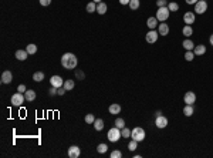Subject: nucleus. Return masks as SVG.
<instances>
[{
    "label": "nucleus",
    "mask_w": 213,
    "mask_h": 158,
    "mask_svg": "<svg viewBox=\"0 0 213 158\" xmlns=\"http://www.w3.org/2000/svg\"><path fill=\"white\" fill-rule=\"evenodd\" d=\"M78 64V59L75 54H72V53H65L63 54V57H61V66L67 68V70H72V68H75Z\"/></svg>",
    "instance_id": "1"
},
{
    "label": "nucleus",
    "mask_w": 213,
    "mask_h": 158,
    "mask_svg": "<svg viewBox=\"0 0 213 158\" xmlns=\"http://www.w3.org/2000/svg\"><path fill=\"white\" fill-rule=\"evenodd\" d=\"M131 138L138 141V143L143 141L145 140V130L141 127H135L134 130H131Z\"/></svg>",
    "instance_id": "2"
},
{
    "label": "nucleus",
    "mask_w": 213,
    "mask_h": 158,
    "mask_svg": "<svg viewBox=\"0 0 213 158\" xmlns=\"http://www.w3.org/2000/svg\"><path fill=\"white\" fill-rule=\"evenodd\" d=\"M169 14H171V10L168 9V6L165 7H158V12H156V19L158 21H166L169 19Z\"/></svg>",
    "instance_id": "3"
},
{
    "label": "nucleus",
    "mask_w": 213,
    "mask_h": 158,
    "mask_svg": "<svg viewBox=\"0 0 213 158\" xmlns=\"http://www.w3.org/2000/svg\"><path fill=\"white\" fill-rule=\"evenodd\" d=\"M107 137H108V140H110L111 143H116L118 140L122 137V135H121V130L116 128V127H114V128H111L110 131H108Z\"/></svg>",
    "instance_id": "4"
},
{
    "label": "nucleus",
    "mask_w": 213,
    "mask_h": 158,
    "mask_svg": "<svg viewBox=\"0 0 213 158\" xmlns=\"http://www.w3.org/2000/svg\"><path fill=\"white\" fill-rule=\"evenodd\" d=\"M24 101H26V97H24L23 93H16V94L12 96V98H10V103L13 105H16V107H20Z\"/></svg>",
    "instance_id": "5"
},
{
    "label": "nucleus",
    "mask_w": 213,
    "mask_h": 158,
    "mask_svg": "<svg viewBox=\"0 0 213 158\" xmlns=\"http://www.w3.org/2000/svg\"><path fill=\"white\" fill-rule=\"evenodd\" d=\"M206 10H207V3H206V0H199V1L195 4V13L203 14V13H206Z\"/></svg>",
    "instance_id": "6"
},
{
    "label": "nucleus",
    "mask_w": 213,
    "mask_h": 158,
    "mask_svg": "<svg viewBox=\"0 0 213 158\" xmlns=\"http://www.w3.org/2000/svg\"><path fill=\"white\" fill-rule=\"evenodd\" d=\"M158 37H159V33H156L155 30H151V32L146 33L145 40H146V43H149V44H154V43L158 41Z\"/></svg>",
    "instance_id": "7"
},
{
    "label": "nucleus",
    "mask_w": 213,
    "mask_h": 158,
    "mask_svg": "<svg viewBox=\"0 0 213 158\" xmlns=\"http://www.w3.org/2000/svg\"><path fill=\"white\" fill-rule=\"evenodd\" d=\"M50 84L53 87H56V88H60V87L64 86V80L61 79L60 76H53L51 79H50Z\"/></svg>",
    "instance_id": "8"
},
{
    "label": "nucleus",
    "mask_w": 213,
    "mask_h": 158,
    "mask_svg": "<svg viewBox=\"0 0 213 158\" xmlns=\"http://www.w3.org/2000/svg\"><path fill=\"white\" fill-rule=\"evenodd\" d=\"M67 154H68L70 158H78L80 154H81V150H80V147H77V145H71L70 148H68V151H67Z\"/></svg>",
    "instance_id": "9"
},
{
    "label": "nucleus",
    "mask_w": 213,
    "mask_h": 158,
    "mask_svg": "<svg viewBox=\"0 0 213 158\" xmlns=\"http://www.w3.org/2000/svg\"><path fill=\"white\" fill-rule=\"evenodd\" d=\"M183 101L186 103V104H190L193 105L195 101H196V94L193 91H187L185 96H183Z\"/></svg>",
    "instance_id": "10"
},
{
    "label": "nucleus",
    "mask_w": 213,
    "mask_h": 158,
    "mask_svg": "<svg viewBox=\"0 0 213 158\" xmlns=\"http://www.w3.org/2000/svg\"><path fill=\"white\" fill-rule=\"evenodd\" d=\"M155 125L158 127V128H165L166 125H168V118L166 117H163V115H158L155 118Z\"/></svg>",
    "instance_id": "11"
},
{
    "label": "nucleus",
    "mask_w": 213,
    "mask_h": 158,
    "mask_svg": "<svg viewBox=\"0 0 213 158\" xmlns=\"http://www.w3.org/2000/svg\"><path fill=\"white\" fill-rule=\"evenodd\" d=\"M12 81H13V74H12V71H9V70L3 71V74H1V83H3V84H10Z\"/></svg>",
    "instance_id": "12"
},
{
    "label": "nucleus",
    "mask_w": 213,
    "mask_h": 158,
    "mask_svg": "<svg viewBox=\"0 0 213 158\" xmlns=\"http://www.w3.org/2000/svg\"><path fill=\"white\" fill-rule=\"evenodd\" d=\"M195 19H196V16H195L193 12H186L183 14V21L189 26H192V23H195Z\"/></svg>",
    "instance_id": "13"
},
{
    "label": "nucleus",
    "mask_w": 213,
    "mask_h": 158,
    "mask_svg": "<svg viewBox=\"0 0 213 158\" xmlns=\"http://www.w3.org/2000/svg\"><path fill=\"white\" fill-rule=\"evenodd\" d=\"M158 33L159 36H168L169 34V26L166 23H161L159 26H158Z\"/></svg>",
    "instance_id": "14"
},
{
    "label": "nucleus",
    "mask_w": 213,
    "mask_h": 158,
    "mask_svg": "<svg viewBox=\"0 0 213 158\" xmlns=\"http://www.w3.org/2000/svg\"><path fill=\"white\" fill-rule=\"evenodd\" d=\"M121 105L116 104V103H114V104L110 105V108H108V111H110V114H112V115H116V114H119L121 112Z\"/></svg>",
    "instance_id": "15"
},
{
    "label": "nucleus",
    "mask_w": 213,
    "mask_h": 158,
    "mask_svg": "<svg viewBox=\"0 0 213 158\" xmlns=\"http://www.w3.org/2000/svg\"><path fill=\"white\" fill-rule=\"evenodd\" d=\"M16 59L20 60V61H24V60L27 59V56H29V53H27V50H17L16 51Z\"/></svg>",
    "instance_id": "16"
},
{
    "label": "nucleus",
    "mask_w": 213,
    "mask_h": 158,
    "mask_svg": "<svg viewBox=\"0 0 213 158\" xmlns=\"http://www.w3.org/2000/svg\"><path fill=\"white\" fill-rule=\"evenodd\" d=\"M193 53H195V56H203V54L206 53V46H203V44H199V46H195Z\"/></svg>",
    "instance_id": "17"
},
{
    "label": "nucleus",
    "mask_w": 213,
    "mask_h": 158,
    "mask_svg": "<svg viewBox=\"0 0 213 158\" xmlns=\"http://www.w3.org/2000/svg\"><path fill=\"white\" fill-rule=\"evenodd\" d=\"M24 97H26V101L31 103V101L36 100V91H34V90H27V91L24 93Z\"/></svg>",
    "instance_id": "18"
},
{
    "label": "nucleus",
    "mask_w": 213,
    "mask_h": 158,
    "mask_svg": "<svg viewBox=\"0 0 213 158\" xmlns=\"http://www.w3.org/2000/svg\"><path fill=\"white\" fill-rule=\"evenodd\" d=\"M182 33H183V36L186 37V39H189L192 34H193V29H192V26H189V24H186V26L182 29Z\"/></svg>",
    "instance_id": "19"
},
{
    "label": "nucleus",
    "mask_w": 213,
    "mask_h": 158,
    "mask_svg": "<svg viewBox=\"0 0 213 158\" xmlns=\"http://www.w3.org/2000/svg\"><path fill=\"white\" fill-rule=\"evenodd\" d=\"M107 4L104 3V1H101V3H97V13L98 14H105L107 13Z\"/></svg>",
    "instance_id": "20"
},
{
    "label": "nucleus",
    "mask_w": 213,
    "mask_h": 158,
    "mask_svg": "<svg viewBox=\"0 0 213 158\" xmlns=\"http://www.w3.org/2000/svg\"><path fill=\"white\" fill-rule=\"evenodd\" d=\"M156 24H158V19H156V17H149L148 21H146V26H148L151 30L156 29Z\"/></svg>",
    "instance_id": "21"
},
{
    "label": "nucleus",
    "mask_w": 213,
    "mask_h": 158,
    "mask_svg": "<svg viewBox=\"0 0 213 158\" xmlns=\"http://www.w3.org/2000/svg\"><path fill=\"white\" fill-rule=\"evenodd\" d=\"M182 46L185 47L186 50H193L195 49V44H193V41L190 39H185L183 40V43H182Z\"/></svg>",
    "instance_id": "22"
},
{
    "label": "nucleus",
    "mask_w": 213,
    "mask_h": 158,
    "mask_svg": "<svg viewBox=\"0 0 213 158\" xmlns=\"http://www.w3.org/2000/svg\"><path fill=\"white\" fill-rule=\"evenodd\" d=\"M94 128H95L97 131H101V130H104V120L95 118V121H94Z\"/></svg>",
    "instance_id": "23"
},
{
    "label": "nucleus",
    "mask_w": 213,
    "mask_h": 158,
    "mask_svg": "<svg viewBox=\"0 0 213 158\" xmlns=\"http://www.w3.org/2000/svg\"><path fill=\"white\" fill-rule=\"evenodd\" d=\"M33 80L36 81V83H40L41 80H44V73L43 71H36L33 74Z\"/></svg>",
    "instance_id": "24"
},
{
    "label": "nucleus",
    "mask_w": 213,
    "mask_h": 158,
    "mask_svg": "<svg viewBox=\"0 0 213 158\" xmlns=\"http://www.w3.org/2000/svg\"><path fill=\"white\" fill-rule=\"evenodd\" d=\"M183 114H185L186 117L193 115V107H192L190 104H186V105H185V108H183Z\"/></svg>",
    "instance_id": "25"
},
{
    "label": "nucleus",
    "mask_w": 213,
    "mask_h": 158,
    "mask_svg": "<svg viewBox=\"0 0 213 158\" xmlns=\"http://www.w3.org/2000/svg\"><path fill=\"white\" fill-rule=\"evenodd\" d=\"M74 86H75V83H74V80H65L64 81V88L67 90V91H70V90H72L74 88Z\"/></svg>",
    "instance_id": "26"
},
{
    "label": "nucleus",
    "mask_w": 213,
    "mask_h": 158,
    "mask_svg": "<svg viewBox=\"0 0 213 158\" xmlns=\"http://www.w3.org/2000/svg\"><path fill=\"white\" fill-rule=\"evenodd\" d=\"M85 9H87L88 13H94V12H97V3H95V1H90Z\"/></svg>",
    "instance_id": "27"
},
{
    "label": "nucleus",
    "mask_w": 213,
    "mask_h": 158,
    "mask_svg": "<svg viewBox=\"0 0 213 158\" xmlns=\"http://www.w3.org/2000/svg\"><path fill=\"white\" fill-rule=\"evenodd\" d=\"M26 50H27L29 54H36V53H37V46L31 43V44H29V46L26 47Z\"/></svg>",
    "instance_id": "28"
},
{
    "label": "nucleus",
    "mask_w": 213,
    "mask_h": 158,
    "mask_svg": "<svg viewBox=\"0 0 213 158\" xmlns=\"http://www.w3.org/2000/svg\"><path fill=\"white\" fill-rule=\"evenodd\" d=\"M97 151L100 152V154H105V152L108 151V145L104 144V143H102V144H100V145L97 147Z\"/></svg>",
    "instance_id": "29"
},
{
    "label": "nucleus",
    "mask_w": 213,
    "mask_h": 158,
    "mask_svg": "<svg viewBox=\"0 0 213 158\" xmlns=\"http://www.w3.org/2000/svg\"><path fill=\"white\" fill-rule=\"evenodd\" d=\"M168 9L171 12H178L179 10V4L175 3V1H171V3H168Z\"/></svg>",
    "instance_id": "30"
},
{
    "label": "nucleus",
    "mask_w": 213,
    "mask_h": 158,
    "mask_svg": "<svg viewBox=\"0 0 213 158\" xmlns=\"http://www.w3.org/2000/svg\"><path fill=\"white\" fill-rule=\"evenodd\" d=\"M121 135H122V138H129L131 137V130L127 128V127H124L122 130H121Z\"/></svg>",
    "instance_id": "31"
},
{
    "label": "nucleus",
    "mask_w": 213,
    "mask_h": 158,
    "mask_svg": "<svg viewBox=\"0 0 213 158\" xmlns=\"http://www.w3.org/2000/svg\"><path fill=\"white\" fill-rule=\"evenodd\" d=\"M136 148H138V141H135V140L129 141V144H128V150H129V151H135Z\"/></svg>",
    "instance_id": "32"
},
{
    "label": "nucleus",
    "mask_w": 213,
    "mask_h": 158,
    "mask_svg": "<svg viewBox=\"0 0 213 158\" xmlns=\"http://www.w3.org/2000/svg\"><path fill=\"white\" fill-rule=\"evenodd\" d=\"M195 59V53L192 50H186V54H185V60L186 61H192Z\"/></svg>",
    "instance_id": "33"
},
{
    "label": "nucleus",
    "mask_w": 213,
    "mask_h": 158,
    "mask_svg": "<svg viewBox=\"0 0 213 158\" xmlns=\"http://www.w3.org/2000/svg\"><path fill=\"white\" fill-rule=\"evenodd\" d=\"M115 127L116 128H119V130H122L124 127H125V121H124V118H116L115 120Z\"/></svg>",
    "instance_id": "34"
},
{
    "label": "nucleus",
    "mask_w": 213,
    "mask_h": 158,
    "mask_svg": "<svg viewBox=\"0 0 213 158\" xmlns=\"http://www.w3.org/2000/svg\"><path fill=\"white\" fill-rule=\"evenodd\" d=\"M132 10H136V9H139V0H131L128 4Z\"/></svg>",
    "instance_id": "35"
},
{
    "label": "nucleus",
    "mask_w": 213,
    "mask_h": 158,
    "mask_svg": "<svg viewBox=\"0 0 213 158\" xmlns=\"http://www.w3.org/2000/svg\"><path fill=\"white\" fill-rule=\"evenodd\" d=\"M84 120H85V123H87V124H94L95 117H94V114H87Z\"/></svg>",
    "instance_id": "36"
},
{
    "label": "nucleus",
    "mask_w": 213,
    "mask_h": 158,
    "mask_svg": "<svg viewBox=\"0 0 213 158\" xmlns=\"http://www.w3.org/2000/svg\"><path fill=\"white\" fill-rule=\"evenodd\" d=\"M111 158H121L122 157V152L119 151V150H114V151H111Z\"/></svg>",
    "instance_id": "37"
},
{
    "label": "nucleus",
    "mask_w": 213,
    "mask_h": 158,
    "mask_svg": "<svg viewBox=\"0 0 213 158\" xmlns=\"http://www.w3.org/2000/svg\"><path fill=\"white\" fill-rule=\"evenodd\" d=\"M156 6H158V7L168 6V0H156Z\"/></svg>",
    "instance_id": "38"
},
{
    "label": "nucleus",
    "mask_w": 213,
    "mask_h": 158,
    "mask_svg": "<svg viewBox=\"0 0 213 158\" xmlns=\"http://www.w3.org/2000/svg\"><path fill=\"white\" fill-rule=\"evenodd\" d=\"M17 91L19 93H23V94H24V93L27 91V88H26V86H24V84H20L19 87H17Z\"/></svg>",
    "instance_id": "39"
},
{
    "label": "nucleus",
    "mask_w": 213,
    "mask_h": 158,
    "mask_svg": "<svg viewBox=\"0 0 213 158\" xmlns=\"http://www.w3.org/2000/svg\"><path fill=\"white\" fill-rule=\"evenodd\" d=\"M75 76H77L78 80H84V73L80 71V70H77V71H75Z\"/></svg>",
    "instance_id": "40"
},
{
    "label": "nucleus",
    "mask_w": 213,
    "mask_h": 158,
    "mask_svg": "<svg viewBox=\"0 0 213 158\" xmlns=\"http://www.w3.org/2000/svg\"><path fill=\"white\" fill-rule=\"evenodd\" d=\"M39 1L41 6H50V3H51V0H39Z\"/></svg>",
    "instance_id": "41"
},
{
    "label": "nucleus",
    "mask_w": 213,
    "mask_h": 158,
    "mask_svg": "<svg viewBox=\"0 0 213 158\" xmlns=\"http://www.w3.org/2000/svg\"><path fill=\"white\" fill-rule=\"evenodd\" d=\"M65 91H67V90H65L64 87H60V88H57V94H60V96H63Z\"/></svg>",
    "instance_id": "42"
},
{
    "label": "nucleus",
    "mask_w": 213,
    "mask_h": 158,
    "mask_svg": "<svg viewBox=\"0 0 213 158\" xmlns=\"http://www.w3.org/2000/svg\"><path fill=\"white\" fill-rule=\"evenodd\" d=\"M56 94H57V88L51 86V88H50V96H56Z\"/></svg>",
    "instance_id": "43"
},
{
    "label": "nucleus",
    "mask_w": 213,
    "mask_h": 158,
    "mask_svg": "<svg viewBox=\"0 0 213 158\" xmlns=\"http://www.w3.org/2000/svg\"><path fill=\"white\" fill-rule=\"evenodd\" d=\"M185 1H186L187 4H196V3H198V1H199V0H185Z\"/></svg>",
    "instance_id": "44"
},
{
    "label": "nucleus",
    "mask_w": 213,
    "mask_h": 158,
    "mask_svg": "<svg viewBox=\"0 0 213 158\" xmlns=\"http://www.w3.org/2000/svg\"><path fill=\"white\" fill-rule=\"evenodd\" d=\"M129 1H131V0H119V3H121L122 6H125V4H129Z\"/></svg>",
    "instance_id": "45"
},
{
    "label": "nucleus",
    "mask_w": 213,
    "mask_h": 158,
    "mask_svg": "<svg viewBox=\"0 0 213 158\" xmlns=\"http://www.w3.org/2000/svg\"><path fill=\"white\" fill-rule=\"evenodd\" d=\"M209 41H210V44H212V46H213V34H212V36H210V37H209Z\"/></svg>",
    "instance_id": "46"
},
{
    "label": "nucleus",
    "mask_w": 213,
    "mask_h": 158,
    "mask_svg": "<svg viewBox=\"0 0 213 158\" xmlns=\"http://www.w3.org/2000/svg\"><path fill=\"white\" fill-rule=\"evenodd\" d=\"M92 1H95V3H101L102 0H92Z\"/></svg>",
    "instance_id": "47"
}]
</instances>
